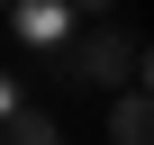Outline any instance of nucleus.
Returning <instances> with one entry per match:
<instances>
[{"instance_id": "obj_1", "label": "nucleus", "mask_w": 154, "mask_h": 145, "mask_svg": "<svg viewBox=\"0 0 154 145\" xmlns=\"http://www.w3.org/2000/svg\"><path fill=\"white\" fill-rule=\"evenodd\" d=\"M54 72H63V91H127V82H145V36L100 18V27L54 45Z\"/></svg>"}, {"instance_id": "obj_2", "label": "nucleus", "mask_w": 154, "mask_h": 145, "mask_svg": "<svg viewBox=\"0 0 154 145\" xmlns=\"http://www.w3.org/2000/svg\"><path fill=\"white\" fill-rule=\"evenodd\" d=\"M109 145H154V100H145V82H127V91L109 100Z\"/></svg>"}, {"instance_id": "obj_3", "label": "nucleus", "mask_w": 154, "mask_h": 145, "mask_svg": "<svg viewBox=\"0 0 154 145\" xmlns=\"http://www.w3.org/2000/svg\"><path fill=\"white\" fill-rule=\"evenodd\" d=\"M18 36H27V45H45V54H54V45H63V36H72V9H63V0H27V9H18Z\"/></svg>"}, {"instance_id": "obj_4", "label": "nucleus", "mask_w": 154, "mask_h": 145, "mask_svg": "<svg viewBox=\"0 0 154 145\" xmlns=\"http://www.w3.org/2000/svg\"><path fill=\"white\" fill-rule=\"evenodd\" d=\"M0 145H63V127H54V109H9V118H0Z\"/></svg>"}, {"instance_id": "obj_5", "label": "nucleus", "mask_w": 154, "mask_h": 145, "mask_svg": "<svg viewBox=\"0 0 154 145\" xmlns=\"http://www.w3.org/2000/svg\"><path fill=\"white\" fill-rule=\"evenodd\" d=\"M9 109H18V82H9V72H0V118H9Z\"/></svg>"}]
</instances>
